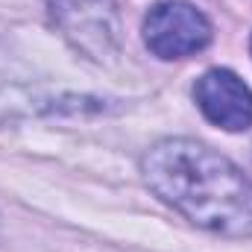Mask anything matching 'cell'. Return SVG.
<instances>
[{
    "label": "cell",
    "mask_w": 252,
    "mask_h": 252,
    "mask_svg": "<svg viewBox=\"0 0 252 252\" xmlns=\"http://www.w3.org/2000/svg\"><path fill=\"white\" fill-rule=\"evenodd\" d=\"M141 173L150 190L193 226L223 238H252V182L214 147L161 138L144 153Z\"/></svg>",
    "instance_id": "cell-1"
},
{
    "label": "cell",
    "mask_w": 252,
    "mask_h": 252,
    "mask_svg": "<svg viewBox=\"0 0 252 252\" xmlns=\"http://www.w3.org/2000/svg\"><path fill=\"white\" fill-rule=\"evenodd\" d=\"M50 18L73 50L97 64H112L121 56L118 0H47Z\"/></svg>",
    "instance_id": "cell-2"
},
{
    "label": "cell",
    "mask_w": 252,
    "mask_h": 252,
    "mask_svg": "<svg viewBox=\"0 0 252 252\" xmlns=\"http://www.w3.org/2000/svg\"><path fill=\"white\" fill-rule=\"evenodd\" d=\"M144 44L158 59H185L211 44V21L185 0H161L144 18Z\"/></svg>",
    "instance_id": "cell-3"
},
{
    "label": "cell",
    "mask_w": 252,
    "mask_h": 252,
    "mask_svg": "<svg viewBox=\"0 0 252 252\" xmlns=\"http://www.w3.org/2000/svg\"><path fill=\"white\" fill-rule=\"evenodd\" d=\"M193 100L205 121L226 132H244L252 126V88L229 67L205 70L193 85Z\"/></svg>",
    "instance_id": "cell-4"
},
{
    "label": "cell",
    "mask_w": 252,
    "mask_h": 252,
    "mask_svg": "<svg viewBox=\"0 0 252 252\" xmlns=\"http://www.w3.org/2000/svg\"><path fill=\"white\" fill-rule=\"evenodd\" d=\"M250 53H252V38H250Z\"/></svg>",
    "instance_id": "cell-5"
}]
</instances>
